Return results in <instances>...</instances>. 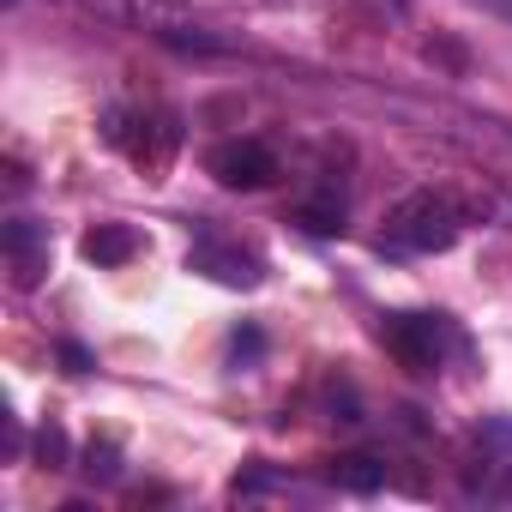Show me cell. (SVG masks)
I'll return each mask as SVG.
<instances>
[{"label":"cell","instance_id":"ba28073f","mask_svg":"<svg viewBox=\"0 0 512 512\" xmlns=\"http://www.w3.org/2000/svg\"><path fill=\"white\" fill-rule=\"evenodd\" d=\"M326 476H332L338 488H350V494H374V488L386 482V464H380L374 452H338V458L326 464Z\"/></svg>","mask_w":512,"mask_h":512},{"label":"cell","instance_id":"8fae6325","mask_svg":"<svg viewBox=\"0 0 512 512\" xmlns=\"http://www.w3.org/2000/svg\"><path fill=\"white\" fill-rule=\"evenodd\" d=\"M61 362H67V368H73V374H85V368H91V356H85V350H79V344H61Z\"/></svg>","mask_w":512,"mask_h":512},{"label":"cell","instance_id":"7a4b0ae2","mask_svg":"<svg viewBox=\"0 0 512 512\" xmlns=\"http://www.w3.org/2000/svg\"><path fill=\"white\" fill-rule=\"evenodd\" d=\"M205 169H211L223 187H235V193H260V187L278 181V151H272L266 139H223V145L205 157Z\"/></svg>","mask_w":512,"mask_h":512},{"label":"cell","instance_id":"5b68a950","mask_svg":"<svg viewBox=\"0 0 512 512\" xmlns=\"http://www.w3.org/2000/svg\"><path fill=\"white\" fill-rule=\"evenodd\" d=\"M0 253H7V272H13V290H37L49 278V229L31 223V217H13L0 229Z\"/></svg>","mask_w":512,"mask_h":512},{"label":"cell","instance_id":"277c9868","mask_svg":"<svg viewBox=\"0 0 512 512\" xmlns=\"http://www.w3.org/2000/svg\"><path fill=\"white\" fill-rule=\"evenodd\" d=\"M380 344H386L392 362L410 368V374H434V368H440V320H428V314H386Z\"/></svg>","mask_w":512,"mask_h":512},{"label":"cell","instance_id":"9c48e42d","mask_svg":"<svg viewBox=\"0 0 512 512\" xmlns=\"http://www.w3.org/2000/svg\"><path fill=\"white\" fill-rule=\"evenodd\" d=\"M37 464L43 470H67V434L49 422V428H37Z\"/></svg>","mask_w":512,"mask_h":512},{"label":"cell","instance_id":"52a82bcc","mask_svg":"<svg viewBox=\"0 0 512 512\" xmlns=\"http://www.w3.org/2000/svg\"><path fill=\"white\" fill-rule=\"evenodd\" d=\"M139 253V235L127 229V223H97L91 235H85V260L91 266H127Z\"/></svg>","mask_w":512,"mask_h":512},{"label":"cell","instance_id":"6da1fadb","mask_svg":"<svg viewBox=\"0 0 512 512\" xmlns=\"http://www.w3.org/2000/svg\"><path fill=\"white\" fill-rule=\"evenodd\" d=\"M464 229V205L452 193H410L398 199V211L386 217V235L380 247H398V253H446Z\"/></svg>","mask_w":512,"mask_h":512},{"label":"cell","instance_id":"8992f818","mask_svg":"<svg viewBox=\"0 0 512 512\" xmlns=\"http://www.w3.org/2000/svg\"><path fill=\"white\" fill-rule=\"evenodd\" d=\"M187 266L205 272V278H217V284H229V290H253V284H260V260L241 253V247H223V241H199L187 253Z\"/></svg>","mask_w":512,"mask_h":512},{"label":"cell","instance_id":"3957f363","mask_svg":"<svg viewBox=\"0 0 512 512\" xmlns=\"http://www.w3.org/2000/svg\"><path fill=\"white\" fill-rule=\"evenodd\" d=\"M109 139L139 163V169H169V157H175V121L169 115H109Z\"/></svg>","mask_w":512,"mask_h":512},{"label":"cell","instance_id":"30bf717a","mask_svg":"<svg viewBox=\"0 0 512 512\" xmlns=\"http://www.w3.org/2000/svg\"><path fill=\"white\" fill-rule=\"evenodd\" d=\"M85 470H91L97 482H115V476H121V452H115L109 440H91V452H85Z\"/></svg>","mask_w":512,"mask_h":512}]
</instances>
